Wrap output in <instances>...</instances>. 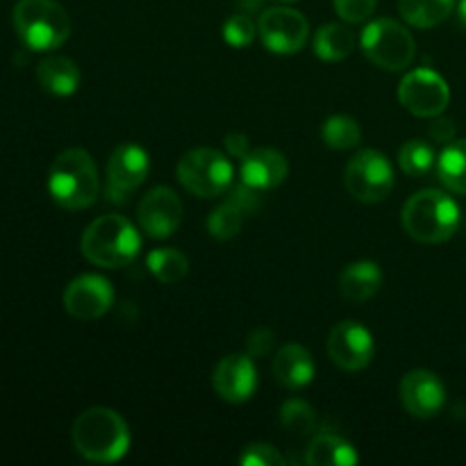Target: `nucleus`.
<instances>
[{
	"label": "nucleus",
	"instance_id": "f8f14e48",
	"mask_svg": "<svg viewBox=\"0 0 466 466\" xmlns=\"http://www.w3.org/2000/svg\"><path fill=\"white\" fill-rule=\"evenodd\" d=\"M376 344L362 323L341 321L337 323L328 337V355L341 371H362L371 364Z\"/></svg>",
	"mask_w": 466,
	"mask_h": 466
},
{
	"label": "nucleus",
	"instance_id": "20e7f679",
	"mask_svg": "<svg viewBox=\"0 0 466 466\" xmlns=\"http://www.w3.org/2000/svg\"><path fill=\"white\" fill-rule=\"evenodd\" d=\"M460 208L440 189L414 194L403 208V228L419 244H444L458 232Z\"/></svg>",
	"mask_w": 466,
	"mask_h": 466
},
{
	"label": "nucleus",
	"instance_id": "f03ea898",
	"mask_svg": "<svg viewBox=\"0 0 466 466\" xmlns=\"http://www.w3.org/2000/svg\"><path fill=\"white\" fill-rule=\"evenodd\" d=\"M100 180L91 155L82 148H68L55 157L48 173V194L68 212L91 208L98 198Z\"/></svg>",
	"mask_w": 466,
	"mask_h": 466
},
{
	"label": "nucleus",
	"instance_id": "6ab92c4d",
	"mask_svg": "<svg viewBox=\"0 0 466 466\" xmlns=\"http://www.w3.org/2000/svg\"><path fill=\"white\" fill-rule=\"evenodd\" d=\"M382 287V268L376 262H353L341 271L339 291L350 303H367L380 291Z\"/></svg>",
	"mask_w": 466,
	"mask_h": 466
},
{
	"label": "nucleus",
	"instance_id": "cd10ccee",
	"mask_svg": "<svg viewBox=\"0 0 466 466\" xmlns=\"http://www.w3.org/2000/svg\"><path fill=\"white\" fill-rule=\"evenodd\" d=\"M244 221H246V214L241 212V209L237 208L230 198H228L226 203L218 205V208L209 214L208 230L214 239L228 241V239H232V237L239 235Z\"/></svg>",
	"mask_w": 466,
	"mask_h": 466
},
{
	"label": "nucleus",
	"instance_id": "2f4dec72",
	"mask_svg": "<svg viewBox=\"0 0 466 466\" xmlns=\"http://www.w3.org/2000/svg\"><path fill=\"white\" fill-rule=\"evenodd\" d=\"M378 0H335V12L346 23H362L376 12Z\"/></svg>",
	"mask_w": 466,
	"mask_h": 466
},
{
	"label": "nucleus",
	"instance_id": "dca6fc26",
	"mask_svg": "<svg viewBox=\"0 0 466 466\" xmlns=\"http://www.w3.org/2000/svg\"><path fill=\"white\" fill-rule=\"evenodd\" d=\"M214 391L228 403H244L258 390V369L253 358L246 355H226L217 364L212 376Z\"/></svg>",
	"mask_w": 466,
	"mask_h": 466
},
{
	"label": "nucleus",
	"instance_id": "4be33fe9",
	"mask_svg": "<svg viewBox=\"0 0 466 466\" xmlns=\"http://www.w3.org/2000/svg\"><path fill=\"white\" fill-rule=\"evenodd\" d=\"M355 48V35L341 23H328L314 35V53L323 62H341Z\"/></svg>",
	"mask_w": 466,
	"mask_h": 466
},
{
	"label": "nucleus",
	"instance_id": "1a4fd4ad",
	"mask_svg": "<svg viewBox=\"0 0 466 466\" xmlns=\"http://www.w3.org/2000/svg\"><path fill=\"white\" fill-rule=\"evenodd\" d=\"M399 100L414 116L432 118L449 107L451 89L440 73L431 68H417L400 82Z\"/></svg>",
	"mask_w": 466,
	"mask_h": 466
},
{
	"label": "nucleus",
	"instance_id": "f704fd0d",
	"mask_svg": "<svg viewBox=\"0 0 466 466\" xmlns=\"http://www.w3.org/2000/svg\"><path fill=\"white\" fill-rule=\"evenodd\" d=\"M226 150L230 157H237V159H244L246 155L250 153V141L248 137L241 135V132H230V135L226 137Z\"/></svg>",
	"mask_w": 466,
	"mask_h": 466
},
{
	"label": "nucleus",
	"instance_id": "c756f323",
	"mask_svg": "<svg viewBox=\"0 0 466 466\" xmlns=\"http://www.w3.org/2000/svg\"><path fill=\"white\" fill-rule=\"evenodd\" d=\"M255 35H258V23L248 14H232L223 25V39L232 48H246L253 44Z\"/></svg>",
	"mask_w": 466,
	"mask_h": 466
},
{
	"label": "nucleus",
	"instance_id": "4468645a",
	"mask_svg": "<svg viewBox=\"0 0 466 466\" xmlns=\"http://www.w3.org/2000/svg\"><path fill=\"white\" fill-rule=\"evenodd\" d=\"M182 221L180 196L171 187H157L148 191L137 209V223L150 239H167Z\"/></svg>",
	"mask_w": 466,
	"mask_h": 466
},
{
	"label": "nucleus",
	"instance_id": "c85d7f7f",
	"mask_svg": "<svg viewBox=\"0 0 466 466\" xmlns=\"http://www.w3.org/2000/svg\"><path fill=\"white\" fill-rule=\"evenodd\" d=\"M280 423L289 435L308 437L317 431V414L305 400H287L280 410Z\"/></svg>",
	"mask_w": 466,
	"mask_h": 466
},
{
	"label": "nucleus",
	"instance_id": "393cba45",
	"mask_svg": "<svg viewBox=\"0 0 466 466\" xmlns=\"http://www.w3.org/2000/svg\"><path fill=\"white\" fill-rule=\"evenodd\" d=\"M146 267L153 273L155 280L164 282V285H176V282L185 280V276L189 273V259L176 248H155L146 258Z\"/></svg>",
	"mask_w": 466,
	"mask_h": 466
},
{
	"label": "nucleus",
	"instance_id": "f3484780",
	"mask_svg": "<svg viewBox=\"0 0 466 466\" xmlns=\"http://www.w3.org/2000/svg\"><path fill=\"white\" fill-rule=\"evenodd\" d=\"M289 173V162L276 148H253L241 159V182L258 191L276 189Z\"/></svg>",
	"mask_w": 466,
	"mask_h": 466
},
{
	"label": "nucleus",
	"instance_id": "9d476101",
	"mask_svg": "<svg viewBox=\"0 0 466 466\" xmlns=\"http://www.w3.org/2000/svg\"><path fill=\"white\" fill-rule=\"evenodd\" d=\"M258 32L271 53L294 55L308 44L309 23L299 9L271 7L264 9L259 16Z\"/></svg>",
	"mask_w": 466,
	"mask_h": 466
},
{
	"label": "nucleus",
	"instance_id": "412c9836",
	"mask_svg": "<svg viewBox=\"0 0 466 466\" xmlns=\"http://www.w3.org/2000/svg\"><path fill=\"white\" fill-rule=\"evenodd\" d=\"M305 462L309 466H353L360 462V455L346 440L323 432L309 441Z\"/></svg>",
	"mask_w": 466,
	"mask_h": 466
},
{
	"label": "nucleus",
	"instance_id": "72a5a7b5",
	"mask_svg": "<svg viewBox=\"0 0 466 466\" xmlns=\"http://www.w3.org/2000/svg\"><path fill=\"white\" fill-rule=\"evenodd\" d=\"M428 135H431V139L440 141V144H451V141L455 139V126L451 118H444L440 114V116H432V123L431 127H428Z\"/></svg>",
	"mask_w": 466,
	"mask_h": 466
},
{
	"label": "nucleus",
	"instance_id": "473e14b6",
	"mask_svg": "<svg viewBox=\"0 0 466 466\" xmlns=\"http://www.w3.org/2000/svg\"><path fill=\"white\" fill-rule=\"evenodd\" d=\"M273 332L267 330V328H258L248 335L246 339V350H248L250 358H264V355L271 353L273 349Z\"/></svg>",
	"mask_w": 466,
	"mask_h": 466
},
{
	"label": "nucleus",
	"instance_id": "2eb2a0df",
	"mask_svg": "<svg viewBox=\"0 0 466 466\" xmlns=\"http://www.w3.org/2000/svg\"><path fill=\"white\" fill-rule=\"evenodd\" d=\"M400 403L417 419L437 417L446 403L444 382L432 371L414 369L400 380Z\"/></svg>",
	"mask_w": 466,
	"mask_h": 466
},
{
	"label": "nucleus",
	"instance_id": "aec40b11",
	"mask_svg": "<svg viewBox=\"0 0 466 466\" xmlns=\"http://www.w3.org/2000/svg\"><path fill=\"white\" fill-rule=\"evenodd\" d=\"M36 82L53 96H71L80 86V68L73 59L53 55L36 66Z\"/></svg>",
	"mask_w": 466,
	"mask_h": 466
},
{
	"label": "nucleus",
	"instance_id": "e433bc0d",
	"mask_svg": "<svg viewBox=\"0 0 466 466\" xmlns=\"http://www.w3.org/2000/svg\"><path fill=\"white\" fill-rule=\"evenodd\" d=\"M278 3H294V0H278Z\"/></svg>",
	"mask_w": 466,
	"mask_h": 466
},
{
	"label": "nucleus",
	"instance_id": "9b49d317",
	"mask_svg": "<svg viewBox=\"0 0 466 466\" xmlns=\"http://www.w3.org/2000/svg\"><path fill=\"white\" fill-rule=\"evenodd\" d=\"M150 171V159L141 146L123 144L107 162V196L112 203H126L132 191L139 189Z\"/></svg>",
	"mask_w": 466,
	"mask_h": 466
},
{
	"label": "nucleus",
	"instance_id": "423d86ee",
	"mask_svg": "<svg viewBox=\"0 0 466 466\" xmlns=\"http://www.w3.org/2000/svg\"><path fill=\"white\" fill-rule=\"evenodd\" d=\"M360 41L369 62L385 71H405L417 55V44L408 27L391 18L369 23Z\"/></svg>",
	"mask_w": 466,
	"mask_h": 466
},
{
	"label": "nucleus",
	"instance_id": "b1692460",
	"mask_svg": "<svg viewBox=\"0 0 466 466\" xmlns=\"http://www.w3.org/2000/svg\"><path fill=\"white\" fill-rule=\"evenodd\" d=\"M437 176L446 189L466 196V139L451 141L437 157Z\"/></svg>",
	"mask_w": 466,
	"mask_h": 466
},
{
	"label": "nucleus",
	"instance_id": "7ed1b4c3",
	"mask_svg": "<svg viewBox=\"0 0 466 466\" xmlns=\"http://www.w3.org/2000/svg\"><path fill=\"white\" fill-rule=\"evenodd\" d=\"M82 255L103 268H121L135 262L141 248V235L135 223L121 214H105L85 230Z\"/></svg>",
	"mask_w": 466,
	"mask_h": 466
},
{
	"label": "nucleus",
	"instance_id": "f257e3e1",
	"mask_svg": "<svg viewBox=\"0 0 466 466\" xmlns=\"http://www.w3.org/2000/svg\"><path fill=\"white\" fill-rule=\"evenodd\" d=\"M73 446L89 462H118L130 449L126 419L109 408H91L73 423Z\"/></svg>",
	"mask_w": 466,
	"mask_h": 466
},
{
	"label": "nucleus",
	"instance_id": "5701e85b",
	"mask_svg": "<svg viewBox=\"0 0 466 466\" xmlns=\"http://www.w3.org/2000/svg\"><path fill=\"white\" fill-rule=\"evenodd\" d=\"M453 5L455 0H399V12L410 25L428 30L446 21Z\"/></svg>",
	"mask_w": 466,
	"mask_h": 466
},
{
	"label": "nucleus",
	"instance_id": "7c9ffc66",
	"mask_svg": "<svg viewBox=\"0 0 466 466\" xmlns=\"http://www.w3.org/2000/svg\"><path fill=\"white\" fill-rule=\"evenodd\" d=\"M241 466H285V458L268 444H253L239 455Z\"/></svg>",
	"mask_w": 466,
	"mask_h": 466
},
{
	"label": "nucleus",
	"instance_id": "a211bd4d",
	"mask_svg": "<svg viewBox=\"0 0 466 466\" xmlns=\"http://www.w3.org/2000/svg\"><path fill=\"white\" fill-rule=\"evenodd\" d=\"M314 360L305 346L287 344L273 358V373L285 390H303L314 380Z\"/></svg>",
	"mask_w": 466,
	"mask_h": 466
},
{
	"label": "nucleus",
	"instance_id": "39448f33",
	"mask_svg": "<svg viewBox=\"0 0 466 466\" xmlns=\"http://www.w3.org/2000/svg\"><path fill=\"white\" fill-rule=\"evenodd\" d=\"M14 30L25 48L50 53L71 36V18L57 0H18Z\"/></svg>",
	"mask_w": 466,
	"mask_h": 466
},
{
	"label": "nucleus",
	"instance_id": "bb28decb",
	"mask_svg": "<svg viewBox=\"0 0 466 466\" xmlns=\"http://www.w3.org/2000/svg\"><path fill=\"white\" fill-rule=\"evenodd\" d=\"M399 164L405 176L423 177L437 168V153L428 141L410 139L405 141L399 153Z\"/></svg>",
	"mask_w": 466,
	"mask_h": 466
},
{
	"label": "nucleus",
	"instance_id": "c9c22d12",
	"mask_svg": "<svg viewBox=\"0 0 466 466\" xmlns=\"http://www.w3.org/2000/svg\"><path fill=\"white\" fill-rule=\"evenodd\" d=\"M460 21H462V25L466 27V0L460 3Z\"/></svg>",
	"mask_w": 466,
	"mask_h": 466
},
{
	"label": "nucleus",
	"instance_id": "ddd939ff",
	"mask_svg": "<svg viewBox=\"0 0 466 466\" xmlns=\"http://www.w3.org/2000/svg\"><path fill=\"white\" fill-rule=\"evenodd\" d=\"M112 303V282L105 280L103 276H94V273H85V276L71 280L64 291V308L77 321H96L107 314Z\"/></svg>",
	"mask_w": 466,
	"mask_h": 466
},
{
	"label": "nucleus",
	"instance_id": "6e6552de",
	"mask_svg": "<svg viewBox=\"0 0 466 466\" xmlns=\"http://www.w3.org/2000/svg\"><path fill=\"white\" fill-rule=\"evenodd\" d=\"M344 185L360 203H380L394 189V167L378 150H360L346 164Z\"/></svg>",
	"mask_w": 466,
	"mask_h": 466
},
{
	"label": "nucleus",
	"instance_id": "a878e982",
	"mask_svg": "<svg viewBox=\"0 0 466 466\" xmlns=\"http://www.w3.org/2000/svg\"><path fill=\"white\" fill-rule=\"evenodd\" d=\"M321 139L332 150H350L362 139V127L349 114H335L323 123Z\"/></svg>",
	"mask_w": 466,
	"mask_h": 466
},
{
	"label": "nucleus",
	"instance_id": "0eeeda50",
	"mask_svg": "<svg viewBox=\"0 0 466 466\" xmlns=\"http://www.w3.org/2000/svg\"><path fill=\"white\" fill-rule=\"evenodd\" d=\"M177 180L189 194L200 198H214L232 187V164L214 148L189 150L177 162Z\"/></svg>",
	"mask_w": 466,
	"mask_h": 466
}]
</instances>
